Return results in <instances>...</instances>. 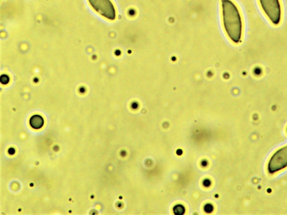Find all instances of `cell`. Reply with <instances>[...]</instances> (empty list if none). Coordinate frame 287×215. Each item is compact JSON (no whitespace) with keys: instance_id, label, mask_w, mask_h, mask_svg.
I'll return each mask as SVG.
<instances>
[{"instance_id":"obj_2","label":"cell","mask_w":287,"mask_h":215,"mask_svg":"<svg viewBox=\"0 0 287 215\" xmlns=\"http://www.w3.org/2000/svg\"><path fill=\"white\" fill-rule=\"evenodd\" d=\"M259 2L269 21L272 24H279L282 19V7L280 0H259Z\"/></svg>"},{"instance_id":"obj_5","label":"cell","mask_w":287,"mask_h":215,"mask_svg":"<svg viewBox=\"0 0 287 215\" xmlns=\"http://www.w3.org/2000/svg\"><path fill=\"white\" fill-rule=\"evenodd\" d=\"M30 124L34 129L38 130L43 127L44 124L43 118L39 115H34L31 117Z\"/></svg>"},{"instance_id":"obj_6","label":"cell","mask_w":287,"mask_h":215,"mask_svg":"<svg viewBox=\"0 0 287 215\" xmlns=\"http://www.w3.org/2000/svg\"><path fill=\"white\" fill-rule=\"evenodd\" d=\"M185 212V209L183 206L181 205L175 206L174 207V212L176 215H182Z\"/></svg>"},{"instance_id":"obj_4","label":"cell","mask_w":287,"mask_h":215,"mask_svg":"<svg viewBox=\"0 0 287 215\" xmlns=\"http://www.w3.org/2000/svg\"><path fill=\"white\" fill-rule=\"evenodd\" d=\"M287 167V145L278 150L269 160L268 170L270 173H274Z\"/></svg>"},{"instance_id":"obj_3","label":"cell","mask_w":287,"mask_h":215,"mask_svg":"<svg viewBox=\"0 0 287 215\" xmlns=\"http://www.w3.org/2000/svg\"><path fill=\"white\" fill-rule=\"evenodd\" d=\"M89 3L98 14L110 20L116 18L115 7L110 0H88Z\"/></svg>"},{"instance_id":"obj_7","label":"cell","mask_w":287,"mask_h":215,"mask_svg":"<svg viewBox=\"0 0 287 215\" xmlns=\"http://www.w3.org/2000/svg\"><path fill=\"white\" fill-rule=\"evenodd\" d=\"M205 210L206 212H211L212 210H213V206L210 205H206V206L205 207Z\"/></svg>"},{"instance_id":"obj_1","label":"cell","mask_w":287,"mask_h":215,"mask_svg":"<svg viewBox=\"0 0 287 215\" xmlns=\"http://www.w3.org/2000/svg\"><path fill=\"white\" fill-rule=\"evenodd\" d=\"M221 3L224 31L232 42L239 43L243 34V23L241 12L232 0H222Z\"/></svg>"}]
</instances>
